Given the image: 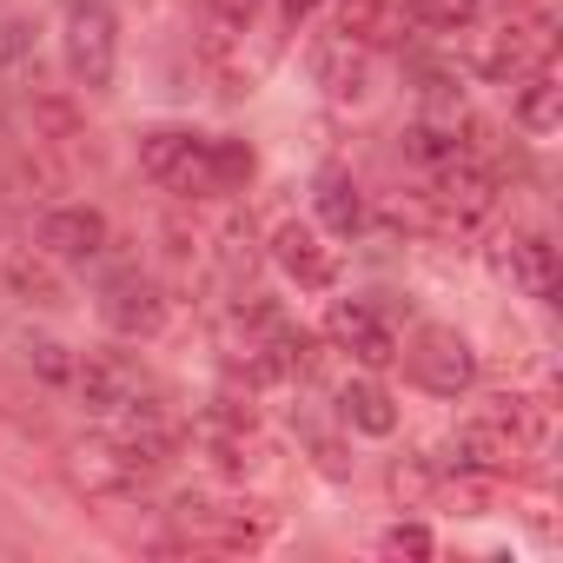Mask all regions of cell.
Returning <instances> with one entry per match:
<instances>
[{
    "instance_id": "484cf974",
    "label": "cell",
    "mask_w": 563,
    "mask_h": 563,
    "mask_svg": "<svg viewBox=\"0 0 563 563\" xmlns=\"http://www.w3.org/2000/svg\"><path fill=\"white\" fill-rule=\"evenodd\" d=\"M21 358H27V372L47 378V385H67V378H74V352H67L60 339H47V332L21 339Z\"/></svg>"
},
{
    "instance_id": "ac0fdd59",
    "label": "cell",
    "mask_w": 563,
    "mask_h": 563,
    "mask_svg": "<svg viewBox=\"0 0 563 563\" xmlns=\"http://www.w3.org/2000/svg\"><path fill=\"white\" fill-rule=\"evenodd\" d=\"M312 206H319V225L332 232V239H358L365 232V192H358V179L345 173V166H319V179H312Z\"/></svg>"
},
{
    "instance_id": "4316f807",
    "label": "cell",
    "mask_w": 563,
    "mask_h": 563,
    "mask_svg": "<svg viewBox=\"0 0 563 563\" xmlns=\"http://www.w3.org/2000/svg\"><path fill=\"white\" fill-rule=\"evenodd\" d=\"M431 490H438V471H431V457H398V464H391V497H398L405 510L431 504Z\"/></svg>"
},
{
    "instance_id": "44dd1931",
    "label": "cell",
    "mask_w": 563,
    "mask_h": 563,
    "mask_svg": "<svg viewBox=\"0 0 563 563\" xmlns=\"http://www.w3.org/2000/svg\"><path fill=\"white\" fill-rule=\"evenodd\" d=\"M484 411H490L530 457H537V451L550 444V431H556V418H550V405H543L537 391H497V398H484Z\"/></svg>"
},
{
    "instance_id": "9c48e42d",
    "label": "cell",
    "mask_w": 563,
    "mask_h": 563,
    "mask_svg": "<svg viewBox=\"0 0 563 563\" xmlns=\"http://www.w3.org/2000/svg\"><path fill=\"white\" fill-rule=\"evenodd\" d=\"M325 339H332V352H345V358L365 365V372L398 365V332H391V319H385L372 299H332Z\"/></svg>"
},
{
    "instance_id": "ba28073f",
    "label": "cell",
    "mask_w": 563,
    "mask_h": 563,
    "mask_svg": "<svg viewBox=\"0 0 563 563\" xmlns=\"http://www.w3.org/2000/svg\"><path fill=\"white\" fill-rule=\"evenodd\" d=\"M306 74H312V87H319L332 107H365L372 87H378L372 47H358L352 34H319V41L306 47Z\"/></svg>"
},
{
    "instance_id": "1f68e13d",
    "label": "cell",
    "mask_w": 563,
    "mask_h": 563,
    "mask_svg": "<svg viewBox=\"0 0 563 563\" xmlns=\"http://www.w3.org/2000/svg\"><path fill=\"white\" fill-rule=\"evenodd\" d=\"M54 8H60V14H67V8H87V0H54Z\"/></svg>"
},
{
    "instance_id": "7c38bea8",
    "label": "cell",
    "mask_w": 563,
    "mask_h": 563,
    "mask_svg": "<svg viewBox=\"0 0 563 563\" xmlns=\"http://www.w3.org/2000/svg\"><path fill=\"white\" fill-rule=\"evenodd\" d=\"M245 34H252V27H212L206 47H199V60H206V74H212L219 100H252L258 80H265V67H272V47H252V54H245Z\"/></svg>"
},
{
    "instance_id": "d6a6232c",
    "label": "cell",
    "mask_w": 563,
    "mask_h": 563,
    "mask_svg": "<svg viewBox=\"0 0 563 563\" xmlns=\"http://www.w3.org/2000/svg\"><path fill=\"white\" fill-rule=\"evenodd\" d=\"M504 8H530V0H504Z\"/></svg>"
},
{
    "instance_id": "cb8c5ba5",
    "label": "cell",
    "mask_w": 563,
    "mask_h": 563,
    "mask_svg": "<svg viewBox=\"0 0 563 563\" xmlns=\"http://www.w3.org/2000/svg\"><path fill=\"white\" fill-rule=\"evenodd\" d=\"M67 186V159H54L47 146H27L14 166H8V199H27V206H54V192Z\"/></svg>"
},
{
    "instance_id": "ffe728a7",
    "label": "cell",
    "mask_w": 563,
    "mask_h": 563,
    "mask_svg": "<svg viewBox=\"0 0 563 563\" xmlns=\"http://www.w3.org/2000/svg\"><path fill=\"white\" fill-rule=\"evenodd\" d=\"M41 74H47V60H41V34H34V21H21V14H8L0 21V93H34L41 87Z\"/></svg>"
},
{
    "instance_id": "7402d4cb",
    "label": "cell",
    "mask_w": 563,
    "mask_h": 563,
    "mask_svg": "<svg viewBox=\"0 0 563 563\" xmlns=\"http://www.w3.org/2000/svg\"><path fill=\"white\" fill-rule=\"evenodd\" d=\"M0 464L21 471V477H54V471H60V457H54L47 431H34V424H27V418H14V411H0Z\"/></svg>"
},
{
    "instance_id": "3957f363",
    "label": "cell",
    "mask_w": 563,
    "mask_h": 563,
    "mask_svg": "<svg viewBox=\"0 0 563 563\" xmlns=\"http://www.w3.org/2000/svg\"><path fill=\"white\" fill-rule=\"evenodd\" d=\"M212 133H192V126H153L140 133V173L173 192V199H212Z\"/></svg>"
},
{
    "instance_id": "5b68a950",
    "label": "cell",
    "mask_w": 563,
    "mask_h": 563,
    "mask_svg": "<svg viewBox=\"0 0 563 563\" xmlns=\"http://www.w3.org/2000/svg\"><path fill=\"white\" fill-rule=\"evenodd\" d=\"M166 286L153 272H140V265H120V272H107V286H100V325L113 332V339H159L166 332Z\"/></svg>"
},
{
    "instance_id": "277c9868",
    "label": "cell",
    "mask_w": 563,
    "mask_h": 563,
    "mask_svg": "<svg viewBox=\"0 0 563 563\" xmlns=\"http://www.w3.org/2000/svg\"><path fill=\"white\" fill-rule=\"evenodd\" d=\"M398 358H405V378L424 398H464L477 385V352H471V339L457 325H418Z\"/></svg>"
},
{
    "instance_id": "7a4b0ae2",
    "label": "cell",
    "mask_w": 563,
    "mask_h": 563,
    "mask_svg": "<svg viewBox=\"0 0 563 563\" xmlns=\"http://www.w3.org/2000/svg\"><path fill=\"white\" fill-rule=\"evenodd\" d=\"M60 21H67V34H60V60H67V74H74V87L107 93L113 74H120V14H113V0H87V8H67Z\"/></svg>"
},
{
    "instance_id": "f546056e",
    "label": "cell",
    "mask_w": 563,
    "mask_h": 563,
    "mask_svg": "<svg viewBox=\"0 0 563 563\" xmlns=\"http://www.w3.org/2000/svg\"><path fill=\"white\" fill-rule=\"evenodd\" d=\"M258 8H265V0H206L212 27H252V21H258Z\"/></svg>"
},
{
    "instance_id": "d4e9b609",
    "label": "cell",
    "mask_w": 563,
    "mask_h": 563,
    "mask_svg": "<svg viewBox=\"0 0 563 563\" xmlns=\"http://www.w3.org/2000/svg\"><path fill=\"white\" fill-rule=\"evenodd\" d=\"M206 166H212V199H232V192H245V186H252V173H258L252 146H245V140H232V133H212V153H206Z\"/></svg>"
},
{
    "instance_id": "e0dca14e",
    "label": "cell",
    "mask_w": 563,
    "mask_h": 563,
    "mask_svg": "<svg viewBox=\"0 0 563 563\" xmlns=\"http://www.w3.org/2000/svg\"><path fill=\"white\" fill-rule=\"evenodd\" d=\"M206 258L219 265V278L225 286H245V278L265 265V239H258V225H252V212H225L212 232H206Z\"/></svg>"
},
{
    "instance_id": "6da1fadb",
    "label": "cell",
    "mask_w": 563,
    "mask_h": 563,
    "mask_svg": "<svg viewBox=\"0 0 563 563\" xmlns=\"http://www.w3.org/2000/svg\"><path fill=\"white\" fill-rule=\"evenodd\" d=\"M464 34H471V41H464V60H471V74L490 80V87H517L523 74L550 67V54H556V27H550L543 14L504 21V27H464Z\"/></svg>"
},
{
    "instance_id": "603a6c76",
    "label": "cell",
    "mask_w": 563,
    "mask_h": 563,
    "mask_svg": "<svg viewBox=\"0 0 563 563\" xmlns=\"http://www.w3.org/2000/svg\"><path fill=\"white\" fill-rule=\"evenodd\" d=\"M517 100H510V113H517V126L523 133H556V113H563V87H556V74L550 67H537V74H523L517 87H510Z\"/></svg>"
},
{
    "instance_id": "d6986e66",
    "label": "cell",
    "mask_w": 563,
    "mask_h": 563,
    "mask_svg": "<svg viewBox=\"0 0 563 563\" xmlns=\"http://www.w3.org/2000/svg\"><path fill=\"white\" fill-rule=\"evenodd\" d=\"M332 405H339V424L358 431V438H391L398 431V398L378 378H345Z\"/></svg>"
},
{
    "instance_id": "2e32d148",
    "label": "cell",
    "mask_w": 563,
    "mask_h": 563,
    "mask_svg": "<svg viewBox=\"0 0 563 563\" xmlns=\"http://www.w3.org/2000/svg\"><path fill=\"white\" fill-rule=\"evenodd\" d=\"M411 0H339V34H352L358 47H405L411 41Z\"/></svg>"
},
{
    "instance_id": "5bb4252c",
    "label": "cell",
    "mask_w": 563,
    "mask_h": 563,
    "mask_svg": "<svg viewBox=\"0 0 563 563\" xmlns=\"http://www.w3.org/2000/svg\"><path fill=\"white\" fill-rule=\"evenodd\" d=\"M27 133H34V146H47L54 159H74V153H87V107L74 100V93H54V87H34L27 93Z\"/></svg>"
},
{
    "instance_id": "f1b7e54d",
    "label": "cell",
    "mask_w": 563,
    "mask_h": 563,
    "mask_svg": "<svg viewBox=\"0 0 563 563\" xmlns=\"http://www.w3.org/2000/svg\"><path fill=\"white\" fill-rule=\"evenodd\" d=\"M431 550H438V537H431V523H418V517H411V523L398 517L391 530H378V556H411V563H424Z\"/></svg>"
},
{
    "instance_id": "52a82bcc",
    "label": "cell",
    "mask_w": 563,
    "mask_h": 563,
    "mask_svg": "<svg viewBox=\"0 0 563 563\" xmlns=\"http://www.w3.org/2000/svg\"><path fill=\"white\" fill-rule=\"evenodd\" d=\"M34 245H41L54 265H93V258H107L113 225H107V212L87 206V199H54V206L41 212V225H34Z\"/></svg>"
},
{
    "instance_id": "4dcf8cb0",
    "label": "cell",
    "mask_w": 563,
    "mask_h": 563,
    "mask_svg": "<svg viewBox=\"0 0 563 563\" xmlns=\"http://www.w3.org/2000/svg\"><path fill=\"white\" fill-rule=\"evenodd\" d=\"M319 8H325V0H278V14H286V27H306Z\"/></svg>"
},
{
    "instance_id": "9a60e30c",
    "label": "cell",
    "mask_w": 563,
    "mask_h": 563,
    "mask_svg": "<svg viewBox=\"0 0 563 563\" xmlns=\"http://www.w3.org/2000/svg\"><path fill=\"white\" fill-rule=\"evenodd\" d=\"M0 286H8V299H21L34 312H60L67 306V278H60V265L41 245H8L0 252Z\"/></svg>"
},
{
    "instance_id": "4fadbf2b",
    "label": "cell",
    "mask_w": 563,
    "mask_h": 563,
    "mask_svg": "<svg viewBox=\"0 0 563 563\" xmlns=\"http://www.w3.org/2000/svg\"><path fill=\"white\" fill-rule=\"evenodd\" d=\"M451 457H457V471H477V477H510L530 451L490 418V411H471L457 431H451Z\"/></svg>"
},
{
    "instance_id": "8992f818",
    "label": "cell",
    "mask_w": 563,
    "mask_h": 563,
    "mask_svg": "<svg viewBox=\"0 0 563 563\" xmlns=\"http://www.w3.org/2000/svg\"><path fill=\"white\" fill-rule=\"evenodd\" d=\"M490 272L504 278V286L517 292V299H537V306H550L556 299V245L543 239V232H530V225H510V232H497L490 239Z\"/></svg>"
},
{
    "instance_id": "30bf717a",
    "label": "cell",
    "mask_w": 563,
    "mask_h": 563,
    "mask_svg": "<svg viewBox=\"0 0 563 563\" xmlns=\"http://www.w3.org/2000/svg\"><path fill=\"white\" fill-rule=\"evenodd\" d=\"M67 385H74L80 411H87V418H107V424L140 405V365H133L126 352H80Z\"/></svg>"
},
{
    "instance_id": "83f0119b",
    "label": "cell",
    "mask_w": 563,
    "mask_h": 563,
    "mask_svg": "<svg viewBox=\"0 0 563 563\" xmlns=\"http://www.w3.org/2000/svg\"><path fill=\"white\" fill-rule=\"evenodd\" d=\"M411 21L438 27V34H464V27H477V0H411Z\"/></svg>"
},
{
    "instance_id": "836d02e7",
    "label": "cell",
    "mask_w": 563,
    "mask_h": 563,
    "mask_svg": "<svg viewBox=\"0 0 563 563\" xmlns=\"http://www.w3.org/2000/svg\"><path fill=\"white\" fill-rule=\"evenodd\" d=\"M0 140H8V113H0Z\"/></svg>"
},
{
    "instance_id": "8fae6325",
    "label": "cell",
    "mask_w": 563,
    "mask_h": 563,
    "mask_svg": "<svg viewBox=\"0 0 563 563\" xmlns=\"http://www.w3.org/2000/svg\"><path fill=\"white\" fill-rule=\"evenodd\" d=\"M265 258L292 278L299 292H332L339 286V245L319 232V225H306V219H286L272 232V245H265Z\"/></svg>"
}]
</instances>
